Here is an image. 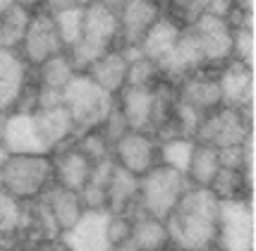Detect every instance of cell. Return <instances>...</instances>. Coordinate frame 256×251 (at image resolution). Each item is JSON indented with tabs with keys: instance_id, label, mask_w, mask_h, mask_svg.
<instances>
[{
	"instance_id": "9",
	"label": "cell",
	"mask_w": 256,
	"mask_h": 251,
	"mask_svg": "<svg viewBox=\"0 0 256 251\" xmlns=\"http://www.w3.org/2000/svg\"><path fill=\"white\" fill-rule=\"evenodd\" d=\"M65 46L58 36L56 22L48 12H32V20H29V26H26V34L22 38V46H20V53L26 60V65H41L46 58L56 53H62Z\"/></svg>"
},
{
	"instance_id": "36",
	"label": "cell",
	"mask_w": 256,
	"mask_h": 251,
	"mask_svg": "<svg viewBox=\"0 0 256 251\" xmlns=\"http://www.w3.org/2000/svg\"><path fill=\"white\" fill-rule=\"evenodd\" d=\"M232 60L254 70L256 62V32L249 26L232 29Z\"/></svg>"
},
{
	"instance_id": "23",
	"label": "cell",
	"mask_w": 256,
	"mask_h": 251,
	"mask_svg": "<svg viewBox=\"0 0 256 251\" xmlns=\"http://www.w3.org/2000/svg\"><path fill=\"white\" fill-rule=\"evenodd\" d=\"M178 98L184 100V103H190L192 108H196L199 112L206 115V112H211V110L220 108V86H218V79L196 76V74L184 76Z\"/></svg>"
},
{
	"instance_id": "3",
	"label": "cell",
	"mask_w": 256,
	"mask_h": 251,
	"mask_svg": "<svg viewBox=\"0 0 256 251\" xmlns=\"http://www.w3.org/2000/svg\"><path fill=\"white\" fill-rule=\"evenodd\" d=\"M2 189L20 201L41 196L53 180L50 153H14L0 168Z\"/></svg>"
},
{
	"instance_id": "44",
	"label": "cell",
	"mask_w": 256,
	"mask_h": 251,
	"mask_svg": "<svg viewBox=\"0 0 256 251\" xmlns=\"http://www.w3.org/2000/svg\"><path fill=\"white\" fill-rule=\"evenodd\" d=\"M84 2H86V0H41L44 12H48V14L67 10V8H77V5H84Z\"/></svg>"
},
{
	"instance_id": "2",
	"label": "cell",
	"mask_w": 256,
	"mask_h": 251,
	"mask_svg": "<svg viewBox=\"0 0 256 251\" xmlns=\"http://www.w3.org/2000/svg\"><path fill=\"white\" fill-rule=\"evenodd\" d=\"M62 106L67 108L79 134L84 130L100 127L115 106V98L108 91H103L86 72H77L62 86Z\"/></svg>"
},
{
	"instance_id": "34",
	"label": "cell",
	"mask_w": 256,
	"mask_h": 251,
	"mask_svg": "<svg viewBox=\"0 0 256 251\" xmlns=\"http://www.w3.org/2000/svg\"><path fill=\"white\" fill-rule=\"evenodd\" d=\"M79 134H82V139L77 142L74 148L84 153L91 163H98V160H103V158L112 156V144L108 142V136L100 132V127L84 130V132H79Z\"/></svg>"
},
{
	"instance_id": "12",
	"label": "cell",
	"mask_w": 256,
	"mask_h": 251,
	"mask_svg": "<svg viewBox=\"0 0 256 251\" xmlns=\"http://www.w3.org/2000/svg\"><path fill=\"white\" fill-rule=\"evenodd\" d=\"M0 144L8 148L10 156H14V153H50L38 127H36L34 112H24V110L8 112Z\"/></svg>"
},
{
	"instance_id": "51",
	"label": "cell",
	"mask_w": 256,
	"mask_h": 251,
	"mask_svg": "<svg viewBox=\"0 0 256 251\" xmlns=\"http://www.w3.org/2000/svg\"><path fill=\"white\" fill-rule=\"evenodd\" d=\"M0 192H2V175H0Z\"/></svg>"
},
{
	"instance_id": "15",
	"label": "cell",
	"mask_w": 256,
	"mask_h": 251,
	"mask_svg": "<svg viewBox=\"0 0 256 251\" xmlns=\"http://www.w3.org/2000/svg\"><path fill=\"white\" fill-rule=\"evenodd\" d=\"M26 86V60L20 50L0 46V110H14Z\"/></svg>"
},
{
	"instance_id": "40",
	"label": "cell",
	"mask_w": 256,
	"mask_h": 251,
	"mask_svg": "<svg viewBox=\"0 0 256 251\" xmlns=\"http://www.w3.org/2000/svg\"><path fill=\"white\" fill-rule=\"evenodd\" d=\"M36 106L34 110H44V108H56V106H62V88H50V86H41L36 88Z\"/></svg>"
},
{
	"instance_id": "41",
	"label": "cell",
	"mask_w": 256,
	"mask_h": 251,
	"mask_svg": "<svg viewBox=\"0 0 256 251\" xmlns=\"http://www.w3.org/2000/svg\"><path fill=\"white\" fill-rule=\"evenodd\" d=\"M218 160L220 168H230V170H242V144H234V146H223L218 148Z\"/></svg>"
},
{
	"instance_id": "6",
	"label": "cell",
	"mask_w": 256,
	"mask_h": 251,
	"mask_svg": "<svg viewBox=\"0 0 256 251\" xmlns=\"http://www.w3.org/2000/svg\"><path fill=\"white\" fill-rule=\"evenodd\" d=\"M249 132H254V115H246L237 108L220 106V108L211 110L201 118L196 134H194V142L223 148V146L242 144Z\"/></svg>"
},
{
	"instance_id": "11",
	"label": "cell",
	"mask_w": 256,
	"mask_h": 251,
	"mask_svg": "<svg viewBox=\"0 0 256 251\" xmlns=\"http://www.w3.org/2000/svg\"><path fill=\"white\" fill-rule=\"evenodd\" d=\"M218 86H220V106L237 108L254 115V70L242 65L237 60L225 62L223 74L218 76Z\"/></svg>"
},
{
	"instance_id": "5",
	"label": "cell",
	"mask_w": 256,
	"mask_h": 251,
	"mask_svg": "<svg viewBox=\"0 0 256 251\" xmlns=\"http://www.w3.org/2000/svg\"><path fill=\"white\" fill-rule=\"evenodd\" d=\"M254 198L220 201L218 208V234L216 244L220 251H254Z\"/></svg>"
},
{
	"instance_id": "19",
	"label": "cell",
	"mask_w": 256,
	"mask_h": 251,
	"mask_svg": "<svg viewBox=\"0 0 256 251\" xmlns=\"http://www.w3.org/2000/svg\"><path fill=\"white\" fill-rule=\"evenodd\" d=\"M84 36L112 46L120 41V17L118 8L103 2H84Z\"/></svg>"
},
{
	"instance_id": "35",
	"label": "cell",
	"mask_w": 256,
	"mask_h": 251,
	"mask_svg": "<svg viewBox=\"0 0 256 251\" xmlns=\"http://www.w3.org/2000/svg\"><path fill=\"white\" fill-rule=\"evenodd\" d=\"M24 225V208L22 201L8 194L5 189L0 192V234H12Z\"/></svg>"
},
{
	"instance_id": "43",
	"label": "cell",
	"mask_w": 256,
	"mask_h": 251,
	"mask_svg": "<svg viewBox=\"0 0 256 251\" xmlns=\"http://www.w3.org/2000/svg\"><path fill=\"white\" fill-rule=\"evenodd\" d=\"M168 2H170L172 10H178L180 14L187 20V24L201 12V0H168Z\"/></svg>"
},
{
	"instance_id": "52",
	"label": "cell",
	"mask_w": 256,
	"mask_h": 251,
	"mask_svg": "<svg viewBox=\"0 0 256 251\" xmlns=\"http://www.w3.org/2000/svg\"><path fill=\"white\" fill-rule=\"evenodd\" d=\"M106 251H112V246H108V249H106Z\"/></svg>"
},
{
	"instance_id": "33",
	"label": "cell",
	"mask_w": 256,
	"mask_h": 251,
	"mask_svg": "<svg viewBox=\"0 0 256 251\" xmlns=\"http://www.w3.org/2000/svg\"><path fill=\"white\" fill-rule=\"evenodd\" d=\"M160 70L158 62L146 58V55H136L134 60L127 62V76H124V86H156Z\"/></svg>"
},
{
	"instance_id": "14",
	"label": "cell",
	"mask_w": 256,
	"mask_h": 251,
	"mask_svg": "<svg viewBox=\"0 0 256 251\" xmlns=\"http://www.w3.org/2000/svg\"><path fill=\"white\" fill-rule=\"evenodd\" d=\"M120 41L124 46H139L148 26L160 17L158 0H122L118 5Z\"/></svg>"
},
{
	"instance_id": "42",
	"label": "cell",
	"mask_w": 256,
	"mask_h": 251,
	"mask_svg": "<svg viewBox=\"0 0 256 251\" xmlns=\"http://www.w3.org/2000/svg\"><path fill=\"white\" fill-rule=\"evenodd\" d=\"M237 0H201V12H208V14H216V17H228L230 10L234 8Z\"/></svg>"
},
{
	"instance_id": "10",
	"label": "cell",
	"mask_w": 256,
	"mask_h": 251,
	"mask_svg": "<svg viewBox=\"0 0 256 251\" xmlns=\"http://www.w3.org/2000/svg\"><path fill=\"white\" fill-rule=\"evenodd\" d=\"M108 210H89L84 213L70 230L60 232V240L67 251H106L110 246L108 240Z\"/></svg>"
},
{
	"instance_id": "17",
	"label": "cell",
	"mask_w": 256,
	"mask_h": 251,
	"mask_svg": "<svg viewBox=\"0 0 256 251\" xmlns=\"http://www.w3.org/2000/svg\"><path fill=\"white\" fill-rule=\"evenodd\" d=\"M34 120H36V127H38V132H41V136H44V142L50 153L58 151L62 144H67L77 134V127H74V122H72L65 106L34 110Z\"/></svg>"
},
{
	"instance_id": "22",
	"label": "cell",
	"mask_w": 256,
	"mask_h": 251,
	"mask_svg": "<svg viewBox=\"0 0 256 251\" xmlns=\"http://www.w3.org/2000/svg\"><path fill=\"white\" fill-rule=\"evenodd\" d=\"M86 74L98 84L103 91H108L110 96H118L124 86V76H127V58L122 55L120 48H110L100 55L98 60L86 70Z\"/></svg>"
},
{
	"instance_id": "26",
	"label": "cell",
	"mask_w": 256,
	"mask_h": 251,
	"mask_svg": "<svg viewBox=\"0 0 256 251\" xmlns=\"http://www.w3.org/2000/svg\"><path fill=\"white\" fill-rule=\"evenodd\" d=\"M220 170V160H218V148L208 146V144H194V153H192L190 168H187V180L194 186H211L213 177Z\"/></svg>"
},
{
	"instance_id": "39",
	"label": "cell",
	"mask_w": 256,
	"mask_h": 251,
	"mask_svg": "<svg viewBox=\"0 0 256 251\" xmlns=\"http://www.w3.org/2000/svg\"><path fill=\"white\" fill-rule=\"evenodd\" d=\"M130 230H132V218L130 216H124V213H110V218H108V240H110V246L127 240L130 237Z\"/></svg>"
},
{
	"instance_id": "25",
	"label": "cell",
	"mask_w": 256,
	"mask_h": 251,
	"mask_svg": "<svg viewBox=\"0 0 256 251\" xmlns=\"http://www.w3.org/2000/svg\"><path fill=\"white\" fill-rule=\"evenodd\" d=\"M130 240L142 246L144 251H163L170 244L166 220L151 218L146 213H139L132 218V230H130Z\"/></svg>"
},
{
	"instance_id": "32",
	"label": "cell",
	"mask_w": 256,
	"mask_h": 251,
	"mask_svg": "<svg viewBox=\"0 0 256 251\" xmlns=\"http://www.w3.org/2000/svg\"><path fill=\"white\" fill-rule=\"evenodd\" d=\"M211 189L213 194L218 196V201H230V198H244V192L254 194L244 182V175L242 170H230V168H220L218 175L213 177L211 182Z\"/></svg>"
},
{
	"instance_id": "16",
	"label": "cell",
	"mask_w": 256,
	"mask_h": 251,
	"mask_svg": "<svg viewBox=\"0 0 256 251\" xmlns=\"http://www.w3.org/2000/svg\"><path fill=\"white\" fill-rule=\"evenodd\" d=\"M115 100L130 130L151 132V110H154V86H122Z\"/></svg>"
},
{
	"instance_id": "38",
	"label": "cell",
	"mask_w": 256,
	"mask_h": 251,
	"mask_svg": "<svg viewBox=\"0 0 256 251\" xmlns=\"http://www.w3.org/2000/svg\"><path fill=\"white\" fill-rule=\"evenodd\" d=\"M127 130H130V127H127V122H124L122 112H120V108H118V103H115V106H112V110L108 112V118H106V120H103V124H100V132L108 136V142L115 144Z\"/></svg>"
},
{
	"instance_id": "28",
	"label": "cell",
	"mask_w": 256,
	"mask_h": 251,
	"mask_svg": "<svg viewBox=\"0 0 256 251\" xmlns=\"http://www.w3.org/2000/svg\"><path fill=\"white\" fill-rule=\"evenodd\" d=\"M194 139L187 136H175V139H166L158 146V163L168 165L172 170H178L182 175H187V168H190L192 153H194Z\"/></svg>"
},
{
	"instance_id": "1",
	"label": "cell",
	"mask_w": 256,
	"mask_h": 251,
	"mask_svg": "<svg viewBox=\"0 0 256 251\" xmlns=\"http://www.w3.org/2000/svg\"><path fill=\"white\" fill-rule=\"evenodd\" d=\"M220 201L208 186H194L182 194L175 210L166 218L170 244L180 251H196L216 242Z\"/></svg>"
},
{
	"instance_id": "46",
	"label": "cell",
	"mask_w": 256,
	"mask_h": 251,
	"mask_svg": "<svg viewBox=\"0 0 256 251\" xmlns=\"http://www.w3.org/2000/svg\"><path fill=\"white\" fill-rule=\"evenodd\" d=\"M14 2H17V0H0V14H2V12H8L12 8V5H14Z\"/></svg>"
},
{
	"instance_id": "4",
	"label": "cell",
	"mask_w": 256,
	"mask_h": 251,
	"mask_svg": "<svg viewBox=\"0 0 256 251\" xmlns=\"http://www.w3.org/2000/svg\"><path fill=\"white\" fill-rule=\"evenodd\" d=\"M187 189H190L187 175H182L178 170L158 163L139 177L136 201H139L142 213L151 216V218L166 220L175 210L178 201L182 198V194Z\"/></svg>"
},
{
	"instance_id": "49",
	"label": "cell",
	"mask_w": 256,
	"mask_h": 251,
	"mask_svg": "<svg viewBox=\"0 0 256 251\" xmlns=\"http://www.w3.org/2000/svg\"><path fill=\"white\" fill-rule=\"evenodd\" d=\"M8 156H10V153H8V148H5V146L0 144V168H2V163L8 160Z\"/></svg>"
},
{
	"instance_id": "8",
	"label": "cell",
	"mask_w": 256,
	"mask_h": 251,
	"mask_svg": "<svg viewBox=\"0 0 256 251\" xmlns=\"http://www.w3.org/2000/svg\"><path fill=\"white\" fill-rule=\"evenodd\" d=\"M112 158L120 168L142 177L146 170L158 165V144L151 136V132L127 130L112 144Z\"/></svg>"
},
{
	"instance_id": "7",
	"label": "cell",
	"mask_w": 256,
	"mask_h": 251,
	"mask_svg": "<svg viewBox=\"0 0 256 251\" xmlns=\"http://www.w3.org/2000/svg\"><path fill=\"white\" fill-rule=\"evenodd\" d=\"M204 53V65H220L232 60V29L223 17L199 12L190 24Z\"/></svg>"
},
{
	"instance_id": "20",
	"label": "cell",
	"mask_w": 256,
	"mask_h": 251,
	"mask_svg": "<svg viewBox=\"0 0 256 251\" xmlns=\"http://www.w3.org/2000/svg\"><path fill=\"white\" fill-rule=\"evenodd\" d=\"M44 206L48 208L50 218L56 222V228L60 232L70 230L74 222L79 220V216L84 213V204H82V196L79 192H72V189H65V186H48L44 192Z\"/></svg>"
},
{
	"instance_id": "30",
	"label": "cell",
	"mask_w": 256,
	"mask_h": 251,
	"mask_svg": "<svg viewBox=\"0 0 256 251\" xmlns=\"http://www.w3.org/2000/svg\"><path fill=\"white\" fill-rule=\"evenodd\" d=\"M50 17H53V22H56L58 36H60V41L65 46V50L70 46H74L79 38L84 36V5L53 12Z\"/></svg>"
},
{
	"instance_id": "21",
	"label": "cell",
	"mask_w": 256,
	"mask_h": 251,
	"mask_svg": "<svg viewBox=\"0 0 256 251\" xmlns=\"http://www.w3.org/2000/svg\"><path fill=\"white\" fill-rule=\"evenodd\" d=\"M136 194H139V177L115 163L108 186H106V210L108 213H127L132 206H139Z\"/></svg>"
},
{
	"instance_id": "47",
	"label": "cell",
	"mask_w": 256,
	"mask_h": 251,
	"mask_svg": "<svg viewBox=\"0 0 256 251\" xmlns=\"http://www.w3.org/2000/svg\"><path fill=\"white\" fill-rule=\"evenodd\" d=\"M5 120H8V110H0V139H2V130H5Z\"/></svg>"
},
{
	"instance_id": "45",
	"label": "cell",
	"mask_w": 256,
	"mask_h": 251,
	"mask_svg": "<svg viewBox=\"0 0 256 251\" xmlns=\"http://www.w3.org/2000/svg\"><path fill=\"white\" fill-rule=\"evenodd\" d=\"M112 251H144V249H142V246H136V244L127 237V240H122L120 244H115V246H112Z\"/></svg>"
},
{
	"instance_id": "27",
	"label": "cell",
	"mask_w": 256,
	"mask_h": 251,
	"mask_svg": "<svg viewBox=\"0 0 256 251\" xmlns=\"http://www.w3.org/2000/svg\"><path fill=\"white\" fill-rule=\"evenodd\" d=\"M29 20H32V10L20 5V2H14L8 12H2L0 14V46L20 50L26 26H29Z\"/></svg>"
},
{
	"instance_id": "48",
	"label": "cell",
	"mask_w": 256,
	"mask_h": 251,
	"mask_svg": "<svg viewBox=\"0 0 256 251\" xmlns=\"http://www.w3.org/2000/svg\"><path fill=\"white\" fill-rule=\"evenodd\" d=\"M86 2H89V0H86ZM91 2H103V5H112V8H118L122 0H91Z\"/></svg>"
},
{
	"instance_id": "18",
	"label": "cell",
	"mask_w": 256,
	"mask_h": 251,
	"mask_svg": "<svg viewBox=\"0 0 256 251\" xmlns=\"http://www.w3.org/2000/svg\"><path fill=\"white\" fill-rule=\"evenodd\" d=\"M91 160L82 151H77L74 146L58 151L53 158V180H58V184L72 189V192H82L91 172Z\"/></svg>"
},
{
	"instance_id": "37",
	"label": "cell",
	"mask_w": 256,
	"mask_h": 251,
	"mask_svg": "<svg viewBox=\"0 0 256 251\" xmlns=\"http://www.w3.org/2000/svg\"><path fill=\"white\" fill-rule=\"evenodd\" d=\"M201 118H204V112H199L196 108H192L190 103H184V100H175V108H172V120L178 124V130L182 136H187V139H194V134H196V127H199Z\"/></svg>"
},
{
	"instance_id": "50",
	"label": "cell",
	"mask_w": 256,
	"mask_h": 251,
	"mask_svg": "<svg viewBox=\"0 0 256 251\" xmlns=\"http://www.w3.org/2000/svg\"><path fill=\"white\" fill-rule=\"evenodd\" d=\"M196 251H220V249H218V244L213 242V244H206V246H201V249H196Z\"/></svg>"
},
{
	"instance_id": "29",
	"label": "cell",
	"mask_w": 256,
	"mask_h": 251,
	"mask_svg": "<svg viewBox=\"0 0 256 251\" xmlns=\"http://www.w3.org/2000/svg\"><path fill=\"white\" fill-rule=\"evenodd\" d=\"M36 70H38V84L41 86H50V88H62L72 76L77 74L65 50L46 58L41 65H36Z\"/></svg>"
},
{
	"instance_id": "31",
	"label": "cell",
	"mask_w": 256,
	"mask_h": 251,
	"mask_svg": "<svg viewBox=\"0 0 256 251\" xmlns=\"http://www.w3.org/2000/svg\"><path fill=\"white\" fill-rule=\"evenodd\" d=\"M112 46L103 44V41H96V38H91V36H82L74 46H70L65 53L70 58V62L74 67V72H86L96 60H98L100 55L106 53V50H110Z\"/></svg>"
},
{
	"instance_id": "13",
	"label": "cell",
	"mask_w": 256,
	"mask_h": 251,
	"mask_svg": "<svg viewBox=\"0 0 256 251\" xmlns=\"http://www.w3.org/2000/svg\"><path fill=\"white\" fill-rule=\"evenodd\" d=\"M201 65H204V53L190 26L182 29L175 46L158 60V70L168 79H184V76L194 74Z\"/></svg>"
},
{
	"instance_id": "24",
	"label": "cell",
	"mask_w": 256,
	"mask_h": 251,
	"mask_svg": "<svg viewBox=\"0 0 256 251\" xmlns=\"http://www.w3.org/2000/svg\"><path fill=\"white\" fill-rule=\"evenodd\" d=\"M182 34V26H180L175 20L170 17H158L156 22L148 26V32L144 34V38L139 41V50L142 55L151 58V60H160L163 55L175 46V41L180 38Z\"/></svg>"
}]
</instances>
